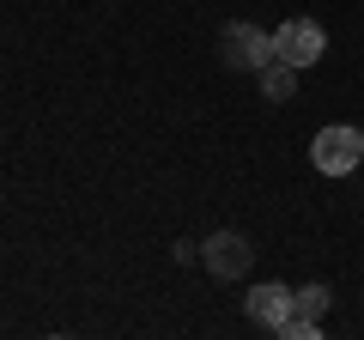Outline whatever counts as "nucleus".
Returning a JSON list of instances; mask_svg holds the SVG:
<instances>
[{"instance_id":"nucleus-4","label":"nucleus","mask_w":364,"mask_h":340,"mask_svg":"<svg viewBox=\"0 0 364 340\" xmlns=\"http://www.w3.org/2000/svg\"><path fill=\"white\" fill-rule=\"evenodd\" d=\"M310 158H316V170H322V176H346V170L364 158V140H358V128L334 122V128H322V134L310 140Z\"/></svg>"},{"instance_id":"nucleus-5","label":"nucleus","mask_w":364,"mask_h":340,"mask_svg":"<svg viewBox=\"0 0 364 340\" xmlns=\"http://www.w3.org/2000/svg\"><path fill=\"white\" fill-rule=\"evenodd\" d=\"M243 310H249V322H261V328H273V334H279V322L291 316V286H279V280H261V286L243 298Z\"/></svg>"},{"instance_id":"nucleus-1","label":"nucleus","mask_w":364,"mask_h":340,"mask_svg":"<svg viewBox=\"0 0 364 340\" xmlns=\"http://www.w3.org/2000/svg\"><path fill=\"white\" fill-rule=\"evenodd\" d=\"M219 55L231 73H261V67L273 61V37L267 31H255L249 18H231V25L219 31Z\"/></svg>"},{"instance_id":"nucleus-2","label":"nucleus","mask_w":364,"mask_h":340,"mask_svg":"<svg viewBox=\"0 0 364 340\" xmlns=\"http://www.w3.org/2000/svg\"><path fill=\"white\" fill-rule=\"evenodd\" d=\"M273 55H279V61H291L304 73V67H316L328 55V31L316 25V18H286V25L273 31Z\"/></svg>"},{"instance_id":"nucleus-7","label":"nucleus","mask_w":364,"mask_h":340,"mask_svg":"<svg viewBox=\"0 0 364 340\" xmlns=\"http://www.w3.org/2000/svg\"><path fill=\"white\" fill-rule=\"evenodd\" d=\"M358 140H364V128H358Z\"/></svg>"},{"instance_id":"nucleus-3","label":"nucleus","mask_w":364,"mask_h":340,"mask_svg":"<svg viewBox=\"0 0 364 340\" xmlns=\"http://www.w3.org/2000/svg\"><path fill=\"white\" fill-rule=\"evenodd\" d=\"M200 262H207L213 280H243L249 267H255V243H249L243 231H213L207 243H200Z\"/></svg>"},{"instance_id":"nucleus-6","label":"nucleus","mask_w":364,"mask_h":340,"mask_svg":"<svg viewBox=\"0 0 364 340\" xmlns=\"http://www.w3.org/2000/svg\"><path fill=\"white\" fill-rule=\"evenodd\" d=\"M255 79H261V92H267V104H291V92H298V67L279 61V55H273Z\"/></svg>"}]
</instances>
